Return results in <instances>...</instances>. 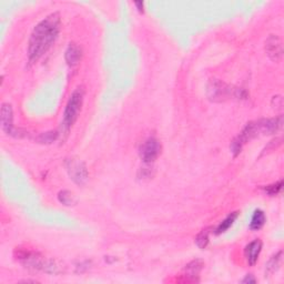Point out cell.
Masks as SVG:
<instances>
[{
  "instance_id": "obj_1",
  "label": "cell",
  "mask_w": 284,
  "mask_h": 284,
  "mask_svg": "<svg viewBox=\"0 0 284 284\" xmlns=\"http://www.w3.org/2000/svg\"><path fill=\"white\" fill-rule=\"evenodd\" d=\"M61 26V18L58 13L50 14L35 27L30 36L28 46V61L34 65L50 49L57 40Z\"/></svg>"
},
{
  "instance_id": "obj_2",
  "label": "cell",
  "mask_w": 284,
  "mask_h": 284,
  "mask_svg": "<svg viewBox=\"0 0 284 284\" xmlns=\"http://www.w3.org/2000/svg\"><path fill=\"white\" fill-rule=\"evenodd\" d=\"M283 123L282 116L273 118V119H262V120H257V121H251L247 123L243 130L241 131V134L234 139L232 142L231 149L233 153L237 155L239 152H241V149L243 148L246 142H249L252 139H255L259 136L263 135H272L275 134L276 131L281 129Z\"/></svg>"
},
{
  "instance_id": "obj_3",
  "label": "cell",
  "mask_w": 284,
  "mask_h": 284,
  "mask_svg": "<svg viewBox=\"0 0 284 284\" xmlns=\"http://www.w3.org/2000/svg\"><path fill=\"white\" fill-rule=\"evenodd\" d=\"M84 99V89L83 87H78L70 96L67 106L64 112V120L61 123V132L68 134L72 125L77 121L79 113L81 111L82 104Z\"/></svg>"
},
{
  "instance_id": "obj_4",
  "label": "cell",
  "mask_w": 284,
  "mask_h": 284,
  "mask_svg": "<svg viewBox=\"0 0 284 284\" xmlns=\"http://www.w3.org/2000/svg\"><path fill=\"white\" fill-rule=\"evenodd\" d=\"M208 97L210 98V100L215 102H221L231 98L245 99L246 93L242 89L233 88L220 80L213 79L208 84Z\"/></svg>"
},
{
  "instance_id": "obj_5",
  "label": "cell",
  "mask_w": 284,
  "mask_h": 284,
  "mask_svg": "<svg viewBox=\"0 0 284 284\" xmlns=\"http://www.w3.org/2000/svg\"><path fill=\"white\" fill-rule=\"evenodd\" d=\"M17 259H19L20 261L27 265V268H31L35 270H41L45 272H56L57 267L50 261H46L44 257H41L38 253L29 252L26 250L19 251L17 255Z\"/></svg>"
},
{
  "instance_id": "obj_6",
  "label": "cell",
  "mask_w": 284,
  "mask_h": 284,
  "mask_svg": "<svg viewBox=\"0 0 284 284\" xmlns=\"http://www.w3.org/2000/svg\"><path fill=\"white\" fill-rule=\"evenodd\" d=\"M161 153V143L154 137L148 138L140 148V156L146 165L153 163Z\"/></svg>"
},
{
  "instance_id": "obj_7",
  "label": "cell",
  "mask_w": 284,
  "mask_h": 284,
  "mask_svg": "<svg viewBox=\"0 0 284 284\" xmlns=\"http://www.w3.org/2000/svg\"><path fill=\"white\" fill-rule=\"evenodd\" d=\"M66 168L70 178L78 184H83L88 179V171L84 163L75 159H69L66 161Z\"/></svg>"
},
{
  "instance_id": "obj_8",
  "label": "cell",
  "mask_w": 284,
  "mask_h": 284,
  "mask_svg": "<svg viewBox=\"0 0 284 284\" xmlns=\"http://www.w3.org/2000/svg\"><path fill=\"white\" fill-rule=\"evenodd\" d=\"M265 51H267L268 56L273 60V61H279L283 54L281 39L274 35L270 36L268 40L265 41Z\"/></svg>"
},
{
  "instance_id": "obj_9",
  "label": "cell",
  "mask_w": 284,
  "mask_h": 284,
  "mask_svg": "<svg viewBox=\"0 0 284 284\" xmlns=\"http://www.w3.org/2000/svg\"><path fill=\"white\" fill-rule=\"evenodd\" d=\"M261 250H262V242H261V240H259V239L253 240L252 242H250L245 246L244 258L246 260L247 264L255 265L258 262Z\"/></svg>"
},
{
  "instance_id": "obj_10",
  "label": "cell",
  "mask_w": 284,
  "mask_h": 284,
  "mask_svg": "<svg viewBox=\"0 0 284 284\" xmlns=\"http://www.w3.org/2000/svg\"><path fill=\"white\" fill-rule=\"evenodd\" d=\"M13 120V108L8 104H4L2 107V128L6 134L10 136H15Z\"/></svg>"
},
{
  "instance_id": "obj_11",
  "label": "cell",
  "mask_w": 284,
  "mask_h": 284,
  "mask_svg": "<svg viewBox=\"0 0 284 284\" xmlns=\"http://www.w3.org/2000/svg\"><path fill=\"white\" fill-rule=\"evenodd\" d=\"M82 58V50L81 48L78 46L75 42L69 44L67 50H66V61L70 66V67H75L80 62Z\"/></svg>"
},
{
  "instance_id": "obj_12",
  "label": "cell",
  "mask_w": 284,
  "mask_h": 284,
  "mask_svg": "<svg viewBox=\"0 0 284 284\" xmlns=\"http://www.w3.org/2000/svg\"><path fill=\"white\" fill-rule=\"evenodd\" d=\"M238 216H239V212H232V213L229 214L226 217V219L223 220L219 226H217V228L215 229V233L216 234H221L223 232L228 231L229 229H230L233 226L234 221L238 219Z\"/></svg>"
},
{
  "instance_id": "obj_13",
  "label": "cell",
  "mask_w": 284,
  "mask_h": 284,
  "mask_svg": "<svg viewBox=\"0 0 284 284\" xmlns=\"http://www.w3.org/2000/svg\"><path fill=\"white\" fill-rule=\"evenodd\" d=\"M203 267V264L201 261H199V260H196V261H192L191 263H189L188 265L185 267V271H186V275L188 277H190L192 282H197L198 280L196 277L193 276H197L199 273H200V271Z\"/></svg>"
},
{
  "instance_id": "obj_14",
  "label": "cell",
  "mask_w": 284,
  "mask_h": 284,
  "mask_svg": "<svg viewBox=\"0 0 284 284\" xmlns=\"http://www.w3.org/2000/svg\"><path fill=\"white\" fill-rule=\"evenodd\" d=\"M282 262V251H280L279 253H276L275 256L272 257L270 259V261L265 265V273L267 274H272L280 268Z\"/></svg>"
},
{
  "instance_id": "obj_15",
  "label": "cell",
  "mask_w": 284,
  "mask_h": 284,
  "mask_svg": "<svg viewBox=\"0 0 284 284\" xmlns=\"http://www.w3.org/2000/svg\"><path fill=\"white\" fill-rule=\"evenodd\" d=\"M265 223V214L262 210H257L255 214H253L251 223H250V229L251 230H260Z\"/></svg>"
},
{
  "instance_id": "obj_16",
  "label": "cell",
  "mask_w": 284,
  "mask_h": 284,
  "mask_svg": "<svg viewBox=\"0 0 284 284\" xmlns=\"http://www.w3.org/2000/svg\"><path fill=\"white\" fill-rule=\"evenodd\" d=\"M209 230L210 229H204V230H202L197 235L196 243L200 249H205L209 244V234H210Z\"/></svg>"
},
{
  "instance_id": "obj_17",
  "label": "cell",
  "mask_w": 284,
  "mask_h": 284,
  "mask_svg": "<svg viewBox=\"0 0 284 284\" xmlns=\"http://www.w3.org/2000/svg\"><path fill=\"white\" fill-rule=\"evenodd\" d=\"M58 198L59 201L65 205H71L74 203V196H72V193L69 191H61L59 193Z\"/></svg>"
},
{
  "instance_id": "obj_18",
  "label": "cell",
  "mask_w": 284,
  "mask_h": 284,
  "mask_svg": "<svg viewBox=\"0 0 284 284\" xmlns=\"http://www.w3.org/2000/svg\"><path fill=\"white\" fill-rule=\"evenodd\" d=\"M282 186H283V181H279V182H276L274 184H271L268 185L264 188V191L269 193L270 196H275L282 190Z\"/></svg>"
},
{
  "instance_id": "obj_19",
  "label": "cell",
  "mask_w": 284,
  "mask_h": 284,
  "mask_svg": "<svg viewBox=\"0 0 284 284\" xmlns=\"http://www.w3.org/2000/svg\"><path fill=\"white\" fill-rule=\"evenodd\" d=\"M247 282H249V283H250V282L255 283V282H256V280H255V279H253V277H252V275H247V276L245 277V279L243 280V283H247Z\"/></svg>"
},
{
  "instance_id": "obj_20",
  "label": "cell",
  "mask_w": 284,
  "mask_h": 284,
  "mask_svg": "<svg viewBox=\"0 0 284 284\" xmlns=\"http://www.w3.org/2000/svg\"><path fill=\"white\" fill-rule=\"evenodd\" d=\"M136 6L137 7H139V10L141 11V9H143V4L142 3H136Z\"/></svg>"
}]
</instances>
